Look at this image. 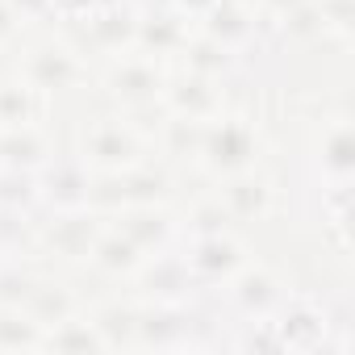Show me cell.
Segmentation results:
<instances>
[{"label":"cell","instance_id":"6da1fadb","mask_svg":"<svg viewBox=\"0 0 355 355\" xmlns=\"http://www.w3.org/2000/svg\"><path fill=\"white\" fill-rule=\"evenodd\" d=\"M201 155L209 159L214 171H239L255 155V134L243 121H222L201 134Z\"/></svg>","mask_w":355,"mask_h":355},{"label":"cell","instance_id":"7a4b0ae2","mask_svg":"<svg viewBox=\"0 0 355 355\" xmlns=\"http://www.w3.org/2000/svg\"><path fill=\"white\" fill-rule=\"evenodd\" d=\"M38 197H46L55 209H84L88 205V171L80 159H55L46 163V175H38Z\"/></svg>","mask_w":355,"mask_h":355},{"label":"cell","instance_id":"3957f363","mask_svg":"<svg viewBox=\"0 0 355 355\" xmlns=\"http://www.w3.org/2000/svg\"><path fill=\"white\" fill-rule=\"evenodd\" d=\"M184 263H189L193 280H226V276L239 272L243 251H239L222 230H218V234H197V239H193V251L184 255Z\"/></svg>","mask_w":355,"mask_h":355},{"label":"cell","instance_id":"277c9868","mask_svg":"<svg viewBox=\"0 0 355 355\" xmlns=\"http://www.w3.org/2000/svg\"><path fill=\"white\" fill-rule=\"evenodd\" d=\"M193 330V318L180 309V301H159L155 309L138 313V330H134V343L142 347H175L184 343Z\"/></svg>","mask_w":355,"mask_h":355},{"label":"cell","instance_id":"5b68a950","mask_svg":"<svg viewBox=\"0 0 355 355\" xmlns=\"http://www.w3.org/2000/svg\"><path fill=\"white\" fill-rule=\"evenodd\" d=\"M80 76H84V67H80L76 55L63 51V46H42V51H34V59L26 63V84L42 88V92L71 88Z\"/></svg>","mask_w":355,"mask_h":355},{"label":"cell","instance_id":"8992f818","mask_svg":"<svg viewBox=\"0 0 355 355\" xmlns=\"http://www.w3.org/2000/svg\"><path fill=\"white\" fill-rule=\"evenodd\" d=\"M96 239H101L96 218H92V214H80V209H63V218L51 226V247H55L59 255H67V259L92 255Z\"/></svg>","mask_w":355,"mask_h":355},{"label":"cell","instance_id":"52a82bcc","mask_svg":"<svg viewBox=\"0 0 355 355\" xmlns=\"http://www.w3.org/2000/svg\"><path fill=\"white\" fill-rule=\"evenodd\" d=\"M276 326V338L280 347H293V351H313L326 343V313L322 309H309V305H297L284 313V322H272Z\"/></svg>","mask_w":355,"mask_h":355},{"label":"cell","instance_id":"ba28073f","mask_svg":"<svg viewBox=\"0 0 355 355\" xmlns=\"http://www.w3.org/2000/svg\"><path fill=\"white\" fill-rule=\"evenodd\" d=\"M134 155H138V142L130 138V130H121V125H113V121L96 125V130L88 134V142H84V159H92V163H101V167H130Z\"/></svg>","mask_w":355,"mask_h":355},{"label":"cell","instance_id":"9c48e42d","mask_svg":"<svg viewBox=\"0 0 355 355\" xmlns=\"http://www.w3.org/2000/svg\"><path fill=\"white\" fill-rule=\"evenodd\" d=\"M146 288L155 301H184V293L193 288V272L180 255H159L146 272Z\"/></svg>","mask_w":355,"mask_h":355},{"label":"cell","instance_id":"30bf717a","mask_svg":"<svg viewBox=\"0 0 355 355\" xmlns=\"http://www.w3.org/2000/svg\"><path fill=\"white\" fill-rule=\"evenodd\" d=\"M234 305L247 318H268L280 305V288H276V280L268 272H243L234 280Z\"/></svg>","mask_w":355,"mask_h":355},{"label":"cell","instance_id":"8fae6325","mask_svg":"<svg viewBox=\"0 0 355 355\" xmlns=\"http://www.w3.org/2000/svg\"><path fill=\"white\" fill-rule=\"evenodd\" d=\"M42 138L34 134V125H5L0 134V167H42Z\"/></svg>","mask_w":355,"mask_h":355},{"label":"cell","instance_id":"7c38bea8","mask_svg":"<svg viewBox=\"0 0 355 355\" xmlns=\"http://www.w3.org/2000/svg\"><path fill=\"white\" fill-rule=\"evenodd\" d=\"M42 113V88L5 84L0 88V125H34Z\"/></svg>","mask_w":355,"mask_h":355},{"label":"cell","instance_id":"4fadbf2b","mask_svg":"<svg viewBox=\"0 0 355 355\" xmlns=\"http://www.w3.org/2000/svg\"><path fill=\"white\" fill-rule=\"evenodd\" d=\"M42 347H51V351H101L105 338H101L96 322L63 318V322H55V330H42Z\"/></svg>","mask_w":355,"mask_h":355},{"label":"cell","instance_id":"5bb4252c","mask_svg":"<svg viewBox=\"0 0 355 355\" xmlns=\"http://www.w3.org/2000/svg\"><path fill=\"white\" fill-rule=\"evenodd\" d=\"M96 268H105V272H134L138 263H142V251L121 234V230H113V234H101L96 239V247H92V255H88Z\"/></svg>","mask_w":355,"mask_h":355},{"label":"cell","instance_id":"9a60e30c","mask_svg":"<svg viewBox=\"0 0 355 355\" xmlns=\"http://www.w3.org/2000/svg\"><path fill=\"white\" fill-rule=\"evenodd\" d=\"M113 92L130 105H142V101H155L159 96V71L150 63H125L117 76H113Z\"/></svg>","mask_w":355,"mask_h":355},{"label":"cell","instance_id":"2e32d148","mask_svg":"<svg viewBox=\"0 0 355 355\" xmlns=\"http://www.w3.org/2000/svg\"><path fill=\"white\" fill-rule=\"evenodd\" d=\"M38 201V175L30 167H0V209H30Z\"/></svg>","mask_w":355,"mask_h":355},{"label":"cell","instance_id":"e0dca14e","mask_svg":"<svg viewBox=\"0 0 355 355\" xmlns=\"http://www.w3.org/2000/svg\"><path fill=\"white\" fill-rule=\"evenodd\" d=\"M42 330L46 326H55V322H63V318H71V297L63 293V288H55V284H34V293H30V301L21 305Z\"/></svg>","mask_w":355,"mask_h":355},{"label":"cell","instance_id":"ac0fdd59","mask_svg":"<svg viewBox=\"0 0 355 355\" xmlns=\"http://www.w3.org/2000/svg\"><path fill=\"white\" fill-rule=\"evenodd\" d=\"M21 347H42V326L30 313L5 305V313H0V351H21Z\"/></svg>","mask_w":355,"mask_h":355},{"label":"cell","instance_id":"d6986e66","mask_svg":"<svg viewBox=\"0 0 355 355\" xmlns=\"http://www.w3.org/2000/svg\"><path fill=\"white\" fill-rule=\"evenodd\" d=\"M167 230H171L167 218L155 214V209H138V214H130V218L121 222V234H125L138 251H155V247H163Z\"/></svg>","mask_w":355,"mask_h":355},{"label":"cell","instance_id":"ffe728a7","mask_svg":"<svg viewBox=\"0 0 355 355\" xmlns=\"http://www.w3.org/2000/svg\"><path fill=\"white\" fill-rule=\"evenodd\" d=\"M209 34H214V42L218 46H226V51H234L243 38H251V21L234 9V5H222L218 9H209Z\"/></svg>","mask_w":355,"mask_h":355},{"label":"cell","instance_id":"44dd1931","mask_svg":"<svg viewBox=\"0 0 355 355\" xmlns=\"http://www.w3.org/2000/svg\"><path fill=\"white\" fill-rule=\"evenodd\" d=\"M171 101H175V109H180V113H189L193 121H197V117H205V113H209V105H214L209 80L197 71V76H193V80H184L180 88H171Z\"/></svg>","mask_w":355,"mask_h":355},{"label":"cell","instance_id":"7402d4cb","mask_svg":"<svg viewBox=\"0 0 355 355\" xmlns=\"http://www.w3.org/2000/svg\"><path fill=\"white\" fill-rule=\"evenodd\" d=\"M263 201H268V189H263L259 180H234V184L226 189V205H230L234 218H251V214H259Z\"/></svg>","mask_w":355,"mask_h":355},{"label":"cell","instance_id":"603a6c76","mask_svg":"<svg viewBox=\"0 0 355 355\" xmlns=\"http://www.w3.org/2000/svg\"><path fill=\"white\" fill-rule=\"evenodd\" d=\"M34 276L21 272V268H0V305H9V309H21L34 293Z\"/></svg>","mask_w":355,"mask_h":355},{"label":"cell","instance_id":"cb8c5ba5","mask_svg":"<svg viewBox=\"0 0 355 355\" xmlns=\"http://www.w3.org/2000/svg\"><path fill=\"white\" fill-rule=\"evenodd\" d=\"M351 130L347 125H338L330 138H326V167L338 175V180H347V171H351Z\"/></svg>","mask_w":355,"mask_h":355},{"label":"cell","instance_id":"d4e9b609","mask_svg":"<svg viewBox=\"0 0 355 355\" xmlns=\"http://www.w3.org/2000/svg\"><path fill=\"white\" fill-rule=\"evenodd\" d=\"M222 226H226V209L222 205H205L197 214V234H218Z\"/></svg>","mask_w":355,"mask_h":355},{"label":"cell","instance_id":"484cf974","mask_svg":"<svg viewBox=\"0 0 355 355\" xmlns=\"http://www.w3.org/2000/svg\"><path fill=\"white\" fill-rule=\"evenodd\" d=\"M9 9L17 13V17H46V13H55V0H9Z\"/></svg>","mask_w":355,"mask_h":355},{"label":"cell","instance_id":"4316f807","mask_svg":"<svg viewBox=\"0 0 355 355\" xmlns=\"http://www.w3.org/2000/svg\"><path fill=\"white\" fill-rule=\"evenodd\" d=\"M184 13H193V17H209V9H218L222 0H175Z\"/></svg>","mask_w":355,"mask_h":355},{"label":"cell","instance_id":"83f0119b","mask_svg":"<svg viewBox=\"0 0 355 355\" xmlns=\"http://www.w3.org/2000/svg\"><path fill=\"white\" fill-rule=\"evenodd\" d=\"M13 26H17V13L9 9V0H0V38H9Z\"/></svg>","mask_w":355,"mask_h":355},{"label":"cell","instance_id":"f1b7e54d","mask_svg":"<svg viewBox=\"0 0 355 355\" xmlns=\"http://www.w3.org/2000/svg\"><path fill=\"white\" fill-rule=\"evenodd\" d=\"M92 0H55V13H88Z\"/></svg>","mask_w":355,"mask_h":355},{"label":"cell","instance_id":"f546056e","mask_svg":"<svg viewBox=\"0 0 355 355\" xmlns=\"http://www.w3.org/2000/svg\"><path fill=\"white\" fill-rule=\"evenodd\" d=\"M272 5H276L284 17H288V13H297V9H301V0H272Z\"/></svg>","mask_w":355,"mask_h":355}]
</instances>
